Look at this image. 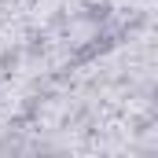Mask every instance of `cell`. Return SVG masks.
<instances>
[{"mask_svg": "<svg viewBox=\"0 0 158 158\" xmlns=\"http://www.w3.org/2000/svg\"><path fill=\"white\" fill-rule=\"evenodd\" d=\"M114 44H118V33H107V30H103V33H96L88 44H81L77 52H74V63H77V66H81V63H92V59L107 55Z\"/></svg>", "mask_w": 158, "mask_h": 158, "instance_id": "1", "label": "cell"}, {"mask_svg": "<svg viewBox=\"0 0 158 158\" xmlns=\"http://www.w3.org/2000/svg\"><path fill=\"white\" fill-rule=\"evenodd\" d=\"M81 19H85V22H107V19H110V4H88V7L81 11Z\"/></svg>", "mask_w": 158, "mask_h": 158, "instance_id": "2", "label": "cell"}]
</instances>
